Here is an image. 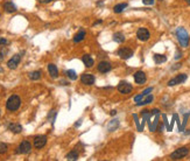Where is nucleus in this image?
Wrapping results in <instances>:
<instances>
[{"instance_id": "obj_25", "label": "nucleus", "mask_w": 190, "mask_h": 161, "mask_svg": "<svg viewBox=\"0 0 190 161\" xmlns=\"http://www.w3.org/2000/svg\"><path fill=\"white\" fill-rule=\"evenodd\" d=\"M67 76L69 77L70 80H77V75H76L75 70H68V71H67Z\"/></svg>"}, {"instance_id": "obj_12", "label": "nucleus", "mask_w": 190, "mask_h": 161, "mask_svg": "<svg viewBox=\"0 0 190 161\" xmlns=\"http://www.w3.org/2000/svg\"><path fill=\"white\" fill-rule=\"evenodd\" d=\"M146 74L144 71H137L135 74H134V80L138 83V84H144V83H146Z\"/></svg>"}, {"instance_id": "obj_27", "label": "nucleus", "mask_w": 190, "mask_h": 161, "mask_svg": "<svg viewBox=\"0 0 190 161\" xmlns=\"http://www.w3.org/2000/svg\"><path fill=\"white\" fill-rule=\"evenodd\" d=\"M153 90V88H147L146 90L142 91V96H146V95H149V92Z\"/></svg>"}, {"instance_id": "obj_3", "label": "nucleus", "mask_w": 190, "mask_h": 161, "mask_svg": "<svg viewBox=\"0 0 190 161\" xmlns=\"http://www.w3.org/2000/svg\"><path fill=\"white\" fill-rule=\"evenodd\" d=\"M188 153H189V150L187 147H180L170 154V158L173 160H180V159H183L184 156H187Z\"/></svg>"}, {"instance_id": "obj_20", "label": "nucleus", "mask_w": 190, "mask_h": 161, "mask_svg": "<svg viewBox=\"0 0 190 161\" xmlns=\"http://www.w3.org/2000/svg\"><path fill=\"white\" fill-rule=\"evenodd\" d=\"M113 40H114L116 42H118V43H122V42L125 41V36L122 35L121 33H116V34L113 35Z\"/></svg>"}, {"instance_id": "obj_18", "label": "nucleus", "mask_w": 190, "mask_h": 161, "mask_svg": "<svg viewBox=\"0 0 190 161\" xmlns=\"http://www.w3.org/2000/svg\"><path fill=\"white\" fill-rule=\"evenodd\" d=\"M85 32L84 30H81V32H78L76 35L74 36V42L75 43H78V42H81V41H83L84 40V37H85Z\"/></svg>"}, {"instance_id": "obj_11", "label": "nucleus", "mask_w": 190, "mask_h": 161, "mask_svg": "<svg viewBox=\"0 0 190 161\" xmlns=\"http://www.w3.org/2000/svg\"><path fill=\"white\" fill-rule=\"evenodd\" d=\"M81 80L85 85H92L95 83V76L91 75V74H84V75L81 76Z\"/></svg>"}, {"instance_id": "obj_33", "label": "nucleus", "mask_w": 190, "mask_h": 161, "mask_svg": "<svg viewBox=\"0 0 190 161\" xmlns=\"http://www.w3.org/2000/svg\"><path fill=\"white\" fill-rule=\"evenodd\" d=\"M116 113H117V112H116V111H114V110H113L112 112H111V115H112V116H114V115H116Z\"/></svg>"}, {"instance_id": "obj_30", "label": "nucleus", "mask_w": 190, "mask_h": 161, "mask_svg": "<svg viewBox=\"0 0 190 161\" xmlns=\"http://www.w3.org/2000/svg\"><path fill=\"white\" fill-rule=\"evenodd\" d=\"M41 4H49V2H52V1H54V0H39Z\"/></svg>"}, {"instance_id": "obj_16", "label": "nucleus", "mask_w": 190, "mask_h": 161, "mask_svg": "<svg viewBox=\"0 0 190 161\" xmlns=\"http://www.w3.org/2000/svg\"><path fill=\"white\" fill-rule=\"evenodd\" d=\"M8 130L11 132H13V133H20L21 131H22V126L20 125V124H15V123H12V124H9L8 125Z\"/></svg>"}, {"instance_id": "obj_17", "label": "nucleus", "mask_w": 190, "mask_h": 161, "mask_svg": "<svg viewBox=\"0 0 190 161\" xmlns=\"http://www.w3.org/2000/svg\"><path fill=\"white\" fill-rule=\"evenodd\" d=\"M82 60H83V63L85 64V67H87V68H91V67L93 65V63H95L93 62V58H92L90 55H87V54H85V55L83 56V58H82Z\"/></svg>"}, {"instance_id": "obj_8", "label": "nucleus", "mask_w": 190, "mask_h": 161, "mask_svg": "<svg viewBox=\"0 0 190 161\" xmlns=\"http://www.w3.org/2000/svg\"><path fill=\"white\" fill-rule=\"evenodd\" d=\"M187 80V75L185 74H180L177 75L176 77H174L172 80L168 82V85L169 87H173V85H176V84H180V83H183L184 80Z\"/></svg>"}, {"instance_id": "obj_21", "label": "nucleus", "mask_w": 190, "mask_h": 161, "mask_svg": "<svg viewBox=\"0 0 190 161\" xmlns=\"http://www.w3.org/2000/svg\"><path fill=\"white\" fill-rule=\"evenodd\" d=\"M126 7H127V4H125V2H124V4H119V5H116L113 11H114V13H121V12H122L124 9L126 8Z\"/></svg>"}, {"instance_id": "obj_22", "label": "nucleus", "mask_w": 190, "mask_h": 161, "mask_svg": "<svg viewBox=\"0 0 190 161\" xmlns=\"http://www.w3.org/2000/svg\"><path fill=\"white\" fill-rule=\"evenodd\" d=\"M29 78L30 80H37L41 78V71H32L29 72Z\"/></svg>"}, {"instance_id": "obj_29", "label": "nucleus", "mask_w": 190, "mask_h": 161, "mask_svg": "<svg viewBox=\"0 0 190 161\" xmlns=\"http://www.w3.org/2000/svg\"><path fill=\"white\" fill-rule=\"evenodd\" d=\"M6 43H7V40L4 37H0V45H6Z\"/></svg>"}, {"instance_id": "obj_19", "label": "nucleus", "mask_w": 190, "mask_h": 161, "mask_svg": "<svg viewBox=\"0 0 190 161\" xmlns=\"http://www.w3.org/2000/svg\"><path fill=\"white\" fill-rule=\"evenodd\" d=\"M153 58H154V62H155L156 64H161V63L167 61V57H166L164 55H161V54H155Z\"/></svg>"}, {"instance_id": "obj_13", "label": "nucleus", "mask_w": 190, "mask_h": 161, "mask_svg": "<svg viewBox=\"0 0 190 161\" xmlns=\"http://www.w3.org/2000/svg\"><path fill=\"white\" fill-rule=\"evenodd\" d=\"M111 68H112V65H111V63L110 62H106V61H103V62H100L98 64V70L99 72H109L111 70Z\"/></svg>"}, {"instance_id": "obj_5", "label": "nucleus", "mask_w": 190, "mask_h": 161, "mask_svg": "<svg viewBox=\"0 0 190 161\" xmlns=\"http://www.w3.org/2000/svg\"><path fill=\"white\" fill-rule=\"evenodd\" d=\"M118 90H119V92L124 93V95H128V93L132 92L133 88H132V85H131L130 83L122 80V82H120V83L118 84Z\"/></svg>"}, {"instance_id": "obj_9", "label": "nucleus", "mask_w": 190, "mask_h": 161, "mask_svg": "<svg viewBox=\"0 0 190 161\" xmlns=\"http://www.w3.org/2000/svg\"><path fill=\"white\" fill-rule=\"evenodd\" d=\"M20 60H21V55H20V54L14 55L8 62H7V67H8L9 69H15L17 67V64L20 63Z\"/></svg>"}, {"instance_id": "obj_35", "label": "nucleus", "mask_w": 190, "mask_h": 161, "mask_svg": "<svg viewBox=\"0 0 190 161\" xmlns=\"http://www.w3.org/2000/svg\"><path fill=\"white\" fill-rule=\"evenodd\" d=\"M160 1H162V0H160Z\"/></svg>"}, {"instance_id": "obj_15", "label": "nucleus", "mask_w": 190, "mask_h": 161, "mask_svg": "<svg viewBox=\"0 0 190 161\" xmlns=\"http://www.w3.org/2000/svg\"><path fill=\"white\" fill-rule=\"evenodd\" d=\"M4 9H5L7 13H13V12L17 11V6H15L13 2H11V1H6V2L4 4Z\"/></svg>"}, {"instance_id": "obj_1", "label": "nucleus", "mask_w": 190, "mask_h": 161, "mask_svg": "<svg viewBox=\"0 0 190 161\" xmlns=\"http://www.w3.org/2000/svg\"><path fill=\"white\" fill-rule=\"evenodd\" d=\"M176 35H177L179 42H180V45H181L182 47H188V45H189V35H188V32H187L183 27L177 28Z\"/></svg>"}, {"instance_id": "obj_10", "label": "nucleus", "mask_w": 190, "mask_h": 161, "mask_svg": "<svg viewBox=\"0 0 190 161\" xmlns=\"http://www.w3.org/2000/svg\"><path fill=\"white\" fill-rule=\"evenodd\" d=\"M137 36H138V39L140 41H147L150 37V34H149V32L147 30L146 28H140L137 32Z\"/></svg>"}, {"instance_id": "obj_4", "label": "nucleus", "mask_w": 190, "mask_h": 161, "mask_svg": "<svg viewBox=\"0 0 190 161\" xmlns=\"http://www.w3.org/2000/svg\"><path fill=\"white\" fill-rule=\"evenodd\" d=\"M32 151V145L29 141H27V140H24L22 143L19 145V147H17V153H20V154H27V153H29Z\"/></svg>"}, {"instance_id": "obj_26", "label": "nucleus", "mask_w": 190, "mask_h": 161, "mask_svg": "<svg viewBox=\"0 0 190 161\" xmlns=\"http://www.w3.org/2000/svg\"><path fill=\"white\" fill-rule=\"evenodd\" d=\"M7 150H8V147H7V145L4 143H0V154H4V153L7 152Z\"/></svg>"}, {"instance_id": "obj_34", "label": "nucleus", "mask_w": 190, "mask_h": 161, "mask_svg": "<svg viewBox=\"0 0 190 161\" xmlns=\"http://www.w3.org/2000/svg\"><path fill=\"white\" fill-rule=\"evenodd\" d=\"M187 2H188V4L190 5V0H187Z\"/></svg>"}, {"instance_id": "obj_24", "label": "nucleus", "mask_w": 190, "mask_h": 161, "mask_svg": "<svg viewBox=\"0 0 190 161\" xmlns=\"http://www.w3.org/2000/svg\"><path fill=\"white\" fill-rule=\"evenodd\" d=\"M152 100H153V96L152 95H149L148 97H147L146 99H144V100H140V102H138L137 103V105H146V104H149V103H152Z\"/></svg>"}, {"instance_id": "obj_7", "label": "nucleus", "mask_w": 190, "mask_h": 161, "mask_svg": "<svg viewBox=\"0 0 190 161\" xmlns=\"http://www.w3.org/2000/svg\"><path fill=\"white\" fill-rule=\"evenodd\" d=\"M118 55L120 56L122 60H127V58H131L133 56V50L130 49V48L124 47V48H120L118 50Z\"/></svg>"}, {"instance_id": "obj_32", "label": "nucleus", "mask_w": 190, "mask_h": 161, "mask_svg": "<svg viewBox=\"0 0 190 161\" xmlns=\"http://www.w3.org/2000/svg\"><path fill=\"white\" fill-rule=\"evenodd\" d=\"M81 123H82V120H79V122H77V123L75 124V126H78V125H79V124H81Z\"/></svg>"}, {"instance_id": "obj_2", "label": "nucleus", "mask_w": 190, "mask_h": 161, "mask_svg": "<svg viewBox=\"0 0 190 161\" xmlns=\"http://www.w3.org/2000/svg\"><path fill=\"white\" fill-rule=\"evenodd\" d=\"M21 104V99L17 95H12L8 99H7V103H6V107L9 111H17V109L20 107Z\"/></svg>"}, {"instance_id": "obj_14", "label": "nucleus", "mask_w": 190, "mask_h": 161, "mask_svg": "<svg viewBox=\"0 0 190 161\" xmlns=\"http://www.w3.org/2000/svg\"><path fill=\"white\" fill-rule=\"evenodd\" d=\"M48 71H49V75L52 76V78H56V77L59 76V70H57V67H56L55 64H52V63H50V64L48 65Z\"/></svg>"}, {"instance_id": "obj_23", "label": "nucleus", "mask_w": 190, "mask_h": 161, "mask_svg": "<svg viewBox=\"0 0 190 161\" xmlns=\"http://www.w3.org/2000/svg\"><path fill=\"white\" fill-rule=\"evenodd\" d=\"M67 159L68 160H77L78 159V152L77 151H71L67 154Z\"/></svg>"}, {"instance_id": "obj_6", "label": "nucleus", "mask_w": 190, "mask_h": 161, "mask_svg": "<svg viewBox=\"0 0 190 161\" xmlns=\"http://www.w3.org/2000/svg\"><path fill=\"white\" fill-rule=\"evenodd\" d=\"M47 144V137L46 135H36L34 138V147L35 148H42Z\"/></svg>"}, {"instance_id": "obj_31", "label": "nucleus", "mask_w": 190, "mask_h": 161, "mask_svg": "<svg viewBox=\"0 0 190 161\" xmlns=\"http://www.w3.org/2000/svg\"><path fill=\"white\" fill-rule=\"evenodd\" d=\"M182 55H181V53H180V52H179V50H177V52H176V55H175V60H179V58H180V57H181Z\"/></svg>"}, {"instance_id": "obj_28", "label": "nucleus", "mask_w": 190, "mask_h": 161, "mask_svg": "<svg viewBox=\"0 0 190 161\" xmlns=\"http://www.w3.org/2000/svg\"><path fill=\"white\" fill-rule=\"evenodd\" d=\"M142 2L145 5H153L154 4V0H142Z\"/></svg>"}]
</instances>
